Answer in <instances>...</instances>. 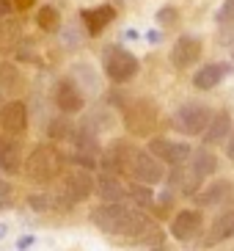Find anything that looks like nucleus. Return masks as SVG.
Instances as JSON below:
<instances>
[{
    "label": "nucleus",
    "mask_w": 234,
    "mask_h": 251,
    "mask_svg": "<svg viewBox=\"0 0 234 251\" xmlns=\"http://www.w3.org/2000/svg\"><path fill=\"white\" fill-rule=\"evenodd\" d=\"M91 224L96 229H102L105 235L110 237H130L135 243L143 240V235L152 226V218H149L143 210H135V207L124 204V201H99L96 207H91Z\"/></svg>",
    "instance_id": "obj_1"
},
{
    "label": "nucleus",
    "mask_w": 234,
    "mask_h": 251,
    "mask_svg": "<svg viewBox=\"0 0 234 251\" xmlns=\"http://www.w3.org/2000/svg\"><path fill=\"white\" fill-rule=\"evenodd\" d=\"M215 171H218V155H215L210 147H198V149H193L190 157L185 163L174 166V169L165 174L163 182L168 185V191L174 193V196L176 193H179V196H196V193L201 191V185L212 177Z\"/></svg>",
    "instance_id": "obj_2"
},
{
    "label": "nucleus",
    "mask_w": 234,
    "mask_h": 251,
    "mask_svg": "<svg viewBox=\"0 0 234 251\" xmlns=\"http://www.w3.org/2000/svg\"><path fill=\"white\" fill-rule=\"evenodd\" d=\"M64 155L55 144H36L30 149V155L22 160V171L25 179L33 185H50L64 174Z\"/></svg>",
    "instance_id": "obj_3"
},
{
    "label": "nucleus",
    "mask_w": 234,
    "mask_h": 251,
    "mask_svg": "<svg viewBox=\"0 0 234 251\" xmlns=\"http://www.w3.org/2000/svg\"><path fill=\"white\" fill-rule=\"evenodd\" d=\"M121 125L132 138H152L160 125V105L152 97H130L121 108Z\"/></svg>",
    "instance_id": "obj_4"
},
{
    "label": "nucleus",
    "mask_w": 234,
    "mask_h": 251,
    "mask_svg": "<svg viewBox=\"0 0 234 251\" xmlns=\"http://www.w3.org/2000/svg\"><path fill=\"white\" fill-rule=\"evenodd\" d=\"M55 196H58V204H61V213L64 210H72L74 204L80 201H88L94 196V171H86V169H64L58 179H55Z\"/></svg>",
    "instance_id": "obj_5"
},
{
    "label": "nucleus",
    "mask_w": 234,
    "mask_h": 251,
    "mask_svg": "<svg viewBox=\"0 0 234 251\" xmlns=\"http://www.w3.org/2000/svg\"><path fill=\"white\" fill-rule=\"evenodd\" d=\"M212 113L215 111L207 102H185L171 116V130L187 135V138H201L212 122Z\"/></svg>",
    "instance_id": "obj_6"
},
{
    "label": "nucleus",
    "mask_w": 234,
    "mask_h": 251,
    "mask_svg": "<svg viewBox=\"0 0 234 251\" xmlns=\"http://www.w3.org/2000/svg\"><path fill=\"white\" fill-rule=\"evenodd\" d=\"M138 69H140L138 58L130 50H124L121 45H108L102 50V72L113 86H121V83L132 80L138 75Z\"/></svg>",
    "instance_id": "obj_7"
},
{
    "label": "nucleus",
    "mask_w": 234,
    "mask_h": 251,
    "mask_svg": "<svg viewBox=\"0 0 234 251\" xmlns=\"http://www.w3.org/2000/svg\"><path fill=\"white\" fill-rule=\"evenodd\" d=\"M135 152H138V147L132 144V138H113L102 149L99 163H96V171L113 174V177H130V166H132Z\"/></svg>",
    "instance_id": "obj_8"
},
{
    "label": "nucleus",
    "mask_w": 234,
    "mask_h": 251,
    "mask_svg": "<svg viewBox=\"0 0 234 251\" xmlns=\"http://www.w3.org/2000/svg\"><path fill=\"white\" fill-rule=\"evenodd\" d=\"M146 152L157 157L165 169H174V166H179V163H185L190 157L193 147L187 141H174V138H165V135H152L149 144H146Z\"/></svg>",
    "instance_id": "obj_9"
},
{
    "label": "nucleus",
    "mask_w": 234,
    "mask_h": 251,
    "mask_svg": "<svg viewBox=\"0 0 234 251\" xmlns=\"http://www.w3.org/2000/svg\"><path fill=\"white\" fill-rule=\"evenodd\" d=\"M201 229H204V215H201V210H196V207H182V210H176V213L171 215L168 232H171L174 240H179V243L196 240V237L201 235Z\"/></svg>",
    "instance_id": "obj_10"
},
{
    "label": "nucleus",
    "mask_w": 234,
    "mask_h": 251,
    "mask_svg": "<svg viewBox=\"0 0 234 251\" xmlns=\"http://www.w3.org/2000/svg\"><path fill=\"white\" fill-rule=\"evenodd\" d=\"M52 102H55L58 113H64V116H77V113H83V108H86V94H83L80 86L66 75V77H61V80L55 83V89H52Z\"/></svg>",
    "instance_id": "obj_11"
},
{
    "label": "nucleus",
    "mask_w": 234,
    "mask_h": 251,
    "mask_svg": "<svg viewBox=\"0 0 234 251\" xmlns=\"http://www.w3.org/2000/svg\"><path fill=\"white\" fill-rule=\"evenodd\" d=\"M168 169L163 166L154 155H149L146 149H138L135 157H132V166H130V177L132 182H140V185H160L165 179Z\"/></svg>",
    "instance_id": "obj_12"
},
{
    "label": "nucleus",
    "mask_w": 234,
    "mask_h": 251,
    "mask_svg": "<svg viewBox=\"0 0 234 251\" xmlns=\"http://www.w3.org/2000/svg\"><path fill=\"white\" fill-rule=\"evenodd\" d=\"M201 52H204V42H201V36H193V33H185V36H179L171 45V64H174V69H190L196 67L198 61H201Z\"/></svg>",
    "instance_id": "obj_13"
},
{
    "label": "nucleus",
    "mask_w": 234,
    "mask_h": 251,
    "mask_svg": "<svg viewBox=\"0 0 234 251\" xmlns=\"http://www.w3.org/2000/svg\"><path fill=\"white\" fill-rule=\"evenodd\" d=\"M0 127L8 135H20L28 130V105L25 100H8L0 105Z\"/></svg>",
    "instance_id": "obj_14"
},
{
    "label": "nucleus",
    "mask_w": 234,
    "mask_h": 251,
    "mask_svg": "<svg viewBox=\"0 0 234 251\" xmlns=\"http://www.w3.org/2000/svg\"><path fill=\"white\" fill-rule=\"evenodd\" d=\"M234 185L232 179H212V182H204L201 191L193 196L196 199V210H207V207H220L223 201L232 199Z\"/></svg>",
    "instance_id": "obj_15"
},
{
    "label": "nucleus",
    "mask_w": 234,
    "mask_h": 251,
    "mask_svg": "<svg viewBox=\"0 0 234 251\" xmlns=\"http://www.w3.org/2000/svg\"><path fill=\"white\" fill-rule=\"evenodd\" d=\"M234 237V207H226L220 215H215V221L210 224L204 240H201V249H215V246L226 243Z\"/></svg>",
    "instance_id": "obj_16"
},
{
    "label": "nucleus",
    "mask_w": 234,
    "mask_h": 251,
    "mask_svg": "<svg viewBox=\"0 0 234 251\" xmlns=\"http://www.w3.org/2000/svg\"><path fill=\"white\" fill-rule=\"evenodd\" d=\"M116 20V8L102 3V6H94V8H83L80 11V23L86 28L88 36H99L110 23Z\"/></svg>",
    "instance_id": "obj_17"
},
{
    "label": "nucleus",
    "mask_w": 234,
    "mask_h": 251,
    "mask_svg": "<svg viewBox=\"0 0 234 251\" xmlns=\"http://www.w3.org/2000/svg\"><path fill=\"white\" fill-rule=\"evenodd\" d=\"M22 160H25V152H22V144L17 138H0V171L6 177H14L22 171Z\"/></svg>",
    "instance_id": "obj_18"
},
{
    "label": "nucleus",
    "mask_w": 234,
    "mask_h": 251,
    "mask_svg": "<svg viewBox=\"0 0 234 251\" xmlns=\"http://www.w3.org/2000/svg\"><path fill=\"white\" fill-rule=\"evenodd\" d=\"M234 127V116L232 111H215L212 113V122H210V127L204 130V135H201V141H204V147H215V144H223L226 141V135L232 133Z\"/></svg>",
    "instance_id": "obj_19"
},
{
    "label": "nucleus",
    "mask_w": 234,
    "mask_h": 251,
    "mask_svg": "<svg viewBox=\"0 0 234 251\" xmlns=\"http://www.w3.org/2000/svg\"><path fill=\"white\" fill-rule=\"evenodd\" d=\"M94 196H99L102 201H124L127 199V185L121 182V177L113 174H96L94 177Z\"/></svg>",
    "instance_id": "obj_20"
},
{
    "label": "nucleus",
    "mask_w": 234,
    "mask_h": 251,
    "mask_svg": "<svg viewBox=\"0 0 234 251\" xmlns=\"http://www.w3.org/2000/svg\"><path fill=\"white\" fill-rule=\"evenodd\" d=\"M226 75H229L226 64H201V69H196V75H193V86L198 91H212L218 83H223Z\"/></svg>",
    "instance_id": "obj_21"
},
{
    "label": "nucleus",
    "mask_w": 234,
    "mask_h": 251,
    "mask_svg": "<svg viewBox=\"0 0 234 251\" xmlns=\"http://www.w3.org/2000/svg\"><path fill=\"white\" fill-rule=\"evenodd\" d=\"M47 138H50V144H72L74 135H77V125L72 122V116H55L47 122Z\"/></svg>",
    "instance_id": "obj_22"
},
{
    "label": "nucleus",
    "mask_w": 234,
    "mask_h": 251,
    "mask_svg": "<svg viewBox=\"0 0 234 251\" xmlns=\"http://www.w3.org/2000/svg\"><path fill=\"white\" fill-rule=\"evenodd\" d=\"M69 77L80 86V91L86 97H96L99 91H102V80H99V75H96L91 67H86V64H74V67L69 69Z\"/></svg>",
    "instance_id": "obj_23"
},
{
    "label": "nucleus",
    "mask_w": 234,
    "mask_h": 251,
    "mask_svg": "<svg viewBox=\"0 0 234 251\" xmlns=\"http://www.w3.org/2000/svg\"><path fill=\"white\" fill-rule=\"evenodd\" d=\"M22 42V23L14 17H6L0 20V55L3 52H11L14 47H20Z\"/></svg>",
    "instance_id": "obj_24"
},
{
    "label": "nucleus",
    "mask_w": 234,
    "mask_h": 251,
    "mask_svg": "<svg viewBox=\"0 0 234 251\" xmlns=\"http://www.w3.org/2000/svg\"><path fill=\"white\" fill-rule=\"evenodd\" d=\"M127 199L132 201V207L135 210H152L154 204V191H152V185H140V182H130L127 185Z\"/></svg>",
    "instance_id": "obj_25"
},
{
    "label": "nucleus",
    "mask_w": 234,
    "mask_h": 251,
    "mask_svg": "<svg viewBox=\"0 0 234 251\" xmlns=\"http://www.w3.org/2000/svg\"><path fill=\"white\" fill-rule=\"evenodd\" d=\"M86 36L88 33L80 20H69V25H61V42H64L66 50H80Z\"/></svg>",
    "instance_id": "obj_26"
},
{
    "label": "nucleus",
    "mask_w": 234,
    "mask_h": 251,
    "mask_svg": "<svg viewBox=\"0 0 234 251\" xmlns=\"http://www.w3.org/2000/svg\"><path fill=\"white\" fill-rule=\"evenodd\" d=\"M22 86V75L17 64L11 61H0V94H14Z\"/></svg>",
    "instance_id": "obj_27"
},
{
    "label": "nucleus",
    "mask_w": 234,
    "mask_h": 251,
    "mask_svg": "<svg viewBox=\"0 0 234 251\" xmlns=\"http://www.w3.org/2000/svg\"><path fill=\"white\" fill-rule=\"evenodd\" d=\"M36 25L44 30V33H55V30H61V14L55 6H42L36 11Z\"/></svg>",
    "instance_id": "obj_28"
},
{
    "label": "nucleus",
    "mask_w": 234,
    "mask_h": 251,
    "mask_svg": "<svg viewBox=\"0 0 234 251\" xmlns=\"http://www.w3.org/2000/svg\"><path fill=\"white\" fill-rule=\"evenodd\" d=\"M28 204L33 207V210H39V213H61V204H58V196L55 193H30L28 196Z\"/></svg>",
    "instance_id": "obj_29"
},
{
    "label": "nucleus",
    "mask_w": 234,
    "mask_h": 251,
    "mask_svg": "<svg viewBox=\"0 0 234 251\" xmlns=\"http://www.w3.org/2000/svg\"><path fill=\"white\" fill-rule=\"evenodd\" d=\"M152 210H154V215L157 218H165V215H174L176 210H174V193L165 188V191L160 193V196H154V204H152Z\"/></svg>",
    "instance_id": "obj_30"
},
{
    "label": "nucleus",
    "mask_w": 234,
    "mask_h": 251,
    "mask_svg": "<svg viewBox=\"0 0 234 251\" xmlns=\"http://www.w3.org/2000/svg\"><path fill=\"white\" fill-rule=\"evenodd\" d=\"M154 20H157V25H160V28H171V25H176V20H179V8L168 3V6L157 8Z\"/></svg>",
    "instance_id": "obj_31"
},
{
    "label": "nucleus",
    "mask_w": 234,
    "mask_h": 251,
    "mask_svg": "<svg viewBox=\"0 0 234 251\" xmlns=\"http://www.w3.org/2000/svg\"><path fill=\"white\" fill-rule=\"evenodd\" d=\"M220 25H234V0H223L218 8V14H215Z\"/></svg>",
    "instance_id": "obj_32"
},
{
    "label": "nucleus",
    "mask_w": 234,
    "mask_h": 251,
    "mask_svg": "<svg viewBox=\"0 0 234 251\" xmlns=\"http://www.w3.org/2000/svg\"><path fill=\"white\" fill-rule=\"evenodd\" d=\"M223 155L229 160H234V127H232V133L226 135V141H223Z\"/></svg>",
    "instance_id": "obj_33"
},
{
    "label": "nucleus",
    "mask_w": 234,
    "mask_h": 251,
    "mask_svg": "<svg viewBox=\"0 0 234 251\" xmlns=\"http://www.w3.org/2000/svg\"><path fill=\"white\" fill-rule=\"evenodd\" d=\"M33 243H36V237L33 235H22L20 240H17V251H28Z\"/></svg>",
    "instance_id": "obj_34"
},
{
    "label": "nucleus",
    "mask_w": 234,
    "mask_h": 251,
    "mask_svg": "<svg viewBox=\"0 0 234 251\" xmlns=\"http://www.w3.org/2000/svg\"><path fill=\"white\" fill-rule=\"evenodd\" d=\"M8 196H11V185H8V179L0 174V201H8Z\"/></svg>",
    "instance_id": "obj_35"
},
{
    "label": "nucleus",
    "mask_w": 234,
    "mask_h": 251,
    "mask_svg": "<svg viewBox=\"0 0 234 251\" xmlns=\"http://www.w3.org/2000/svg\"><path fill=\"white\" fill-rule=\"evenodd\" d=\"M11 11H14V3L11 0H0V20L11 17Z\"/></svg>",
    "instance_id": "obj_36"
},
{
    "label": "nucleus",
    "mask_w": 234,
    "mask_h": 251,
    "mask_svg": "<svg viewBox=\"0 0 234 251\" xmlns=\"http://www.w3.org/2000/svg\"><path fill=\"white\" fill-rule=\"evenodd\" d=\"M146 42H149V45H160V42H163V30H149Z\"/></svg>",
    "instance_id": "obj_37"
},
{
    "label": "nucleus",
    "mask_w": 234,
    "mask_h": 251,
    "mask_svg": "<svg viewBox=\"0 0 234 251\" xmlns=\"http://www.w3.org/2000/svg\"><path fill=\"white\" fill-rule=\"evenodd\" d=\"M14 3V8H20V11H28L30 6H36V0H11Z\"/></svg>",
    "instance_id": "obj_38"
},
{
    "label": "nucleus",
    "mask_w": 234,
    "mask_h": 251,
    "mask_svg": "<svg viewBox=\"0 0 234 251\" xmlns=\"http://www.w3.org/2000/svg\"><path fill=\"white\" fill-rule=\"evenodd\" d=\"M124 39H127V42H135V39H140V33L135 28H127L124 30Z\"/></svg>",
    "instance_id": "obj_39"
},
{
    "label": "nucleus",
    "mask_w": 234,
    "mask_h": 251,
    "mask_svg": "<svg viewBox=\"0 0 234 251\" xmlns=\"http://www.w3.org/2000/svg\"><path fill=\"white\" fill-rule=\"evenodd\" d=\"M6 235H8V226L6 224H0V240H6Z\"/></svg>",
    "instance_id": "obj_40"
},
{
    "label": "nucleus",
    "mask_w": 234,
    "mask_h": 251,
    "mask_svg": "<svg viewBox=\"0 0 234 251\" xmlns=\"http://www.w3.org/2000/svg\"><path fill=\"white\" fill-rule=\"evenodd\" d=\"M0 105H3V94H0Z\"/></svg>",
    "instance_id": "obj_41"
}]
</instances>
